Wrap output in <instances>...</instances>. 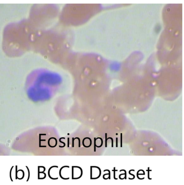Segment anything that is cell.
Instances as JSON below:
<instances>
[{"label": "cell", "mask_w": 184, "mask_h": 185, "mask_svg": "<svg viewBox=\"0 0 184 185\" xmlns=\"http://www.w3.org/2000/svg\"><path fill=\"white\" fill-rule=\"evenodd\" d=\"M133 171V172H135V170H130V171L129 172V174L131 175H132V176H133V178H129V179H130V180H132V179H134L135 178V176L134 175L132 174H131V171Z\"/></svg>", "instance_id": "cell-1"}, {"label": "cell", "mask_w": 184, "mask_h": 185, "mask_svg": "<svg viewBox=\"0 0 184 185\" xmlns=\"http://www.w3.org/2000/svg\"><path fill=\"white\" fill-rule=\"evenodd\" d=\"M142 171V172H144V174L145 175V172L144 171V170H139V171H138V172H137V177L138 178V179H140V180H142V179H144L145 178H139V177H138V172H140V171Z\"/></svg>", "instance_id": "cell-2"}, {"label": "cell", "mask_w": 184, "mask_h": 185, "mask_svg": "<svg viewBox=\"0 0 184 185\" xmlns=\"http://www.w3.org/2000/svg\"><path fill=\"white\" fill-rule=\"evenodd\" d=\"M65 139V138H64V137H63V138H61L60 139V140H59V141H60V143H63V144H64V146H59V147H60L61 148H63L65 146V143H64V142H62V141H61V139Z\"/></svg>", "instance_id": "cell-3"}, {"label": "cell", "mask_w": 184, "mask_h": 185, "mask_svg": "<svg viewBox=\"0 0 184 185\" xmlns=\"http://www.w3.org/2000/svg\"><path fill=\"white\" fill-rule=\"evenodd\" d=\"M115 168H116V167H114V170H112V171H114V178L115 180H117L118 178H116V172H115L116 171L117 172V171H118V170H115Z\"/></svg>", "instance_id": "cell-4"}, {"label": "cell", "mask_w": 184, "mask_h": 185, "mask_svg": "<svg viewBox=\"0 0 184 185\" xmlns=\"http://www.w3.org/2000/svg\"><path fill=\"white\" fill-rule=\"evenodd\" d=\"M146 171H147L148 172V178L149 179V180H151L152 179L151 178H150L149 177V172L150 171H152V170H149V167L148 168V170H146Z\"/></svg>", "instance_id": "cell-5"}, {"label": "cell", "mask_w": 184, "mask_h": 185, "mask_svg": "<svg viewBox=\"0 0 184 185\" xmlns=\"http://www.w3.org/2000/svg\"><path fill=\"white\" fill-rule=\"evenodd\" d=\"M124 171V172H125V179H127V174H126V171H125V170H120V172H122V171Z\"/></svg>", "instance_id": "cell-6"}, {"label": "cell", "mask_w": 184, "mask_h": 185, "mask_svg": "<svg viewBox=\"0 0 184 185\" xmlns=\"http://www.w3.org/2000/svg\"><path fill=\"white\" fill-rule=\"evenodd\" d=\"M111 139V141H112V145H111V147H113V139L112 138H111V137H109V138H108L107 139V140H108V139Z\"/></svg>", "instance_id": "cell-7"}, {"label": "cell", "mask_w": 184, "mask_h": 185, "mask_svg": "<svg viewBox=\"0 0 184 185\" xmlns=\"http://www.w3.org/2000/svg\"><path fill=\"white\" fill-rule=\"evenodd\" d=\"M107 134L106 133L105 134V147H107Z\"/></svg>", "instance_id": "cell-8"}, {"label": "cell", "mask_w": 184, "mask_h": 185, "mask_svg": "<svg viewBox=\"0 0 184 185\" xmlns=\"http://www.w3.org/2000/svg\"><path fill=\"white\" fill-rule=\"evenodd\" d=\"M108 171L109 172V179H111V172H110V171H109V170H104V172H105V171Z\"/></svg>", "instance_id": "cell-9"}, {"label": "cell", "mask_w": 184, "mask_h": 185, "mask_svg": "<svg viewBox=\"0 0 184 185\" xmlns=\"http://www.w3.org/2000/svg\"><path fill=\"white\" fill-rule=\"evenodd\" d=\"M121 138H120V139H121V145H120V147H122V134L121 133Z\"/></svg>", "instance_id": "cell-10"}, {"label": "cell", "mask_w": 184, "mask_h": 185, "mask_svg": "<svg viewBox=\"0 0 184 185\" xmlns=\"http://www.w3.org/2000/svg\"><path fill=\"white\" fill-rule=\"evenodd\" d=\"M96 139L95 138H94V152L96 151Z\"/></svg>", "instance_id": "cell-11"}, {"label": "cell", "mask_w": 184, "mask_h": 185, "mask_svg": "<svg viewBox=\"0 0 184 185\" xmlns=\"http://www.w3.org/2000/svg\"><path fill=\"white\" fill-rule=\"evenodd\" d=\"M78 139V141H79V147H80V139L79 138H78V137H77V138H75V139H74V140H75V139Z\"/></svg>", "instance_id": "cell-12"}, {"label": "cell", "mask_w": 184, "mask_h": 185, "mask_svg": "<svg viewBox=\"0 0 184 185\" xmlns=\"http://www.w3.org/2000/svg\"><path fill=\"white\" fill-rule=\"evenodd\" d=\"M74 138H72V147H74Z\"/></svg>", "instance_id": "cell-13"}, {"label": "cell", "mask_w": 184, "mask_h": 185, "mask_svg": "<svg viewBox=\"0 0 184 185\" xmlns=\"http://www.w3.org/2000/svg\"><path fill=\"white\" fill-rule=\"evenodd\" d=\"M118 147V138H116V147Z\"/></svg>", "instance_id": "cell-14"}, {"label": "cell", "mask_w": 184, "mask_h": 185, "mask_svg": "<svg viewBox=\"0 0 184 185\" xmlns=\"http://www.w3.org/2000/svg\"><path fill=\"white\" fill-rule=\"evenodd\" d=\"M69 138H68V147H69Z\"/></svg>", "instance_id": "cell-15"}]
</instances>
